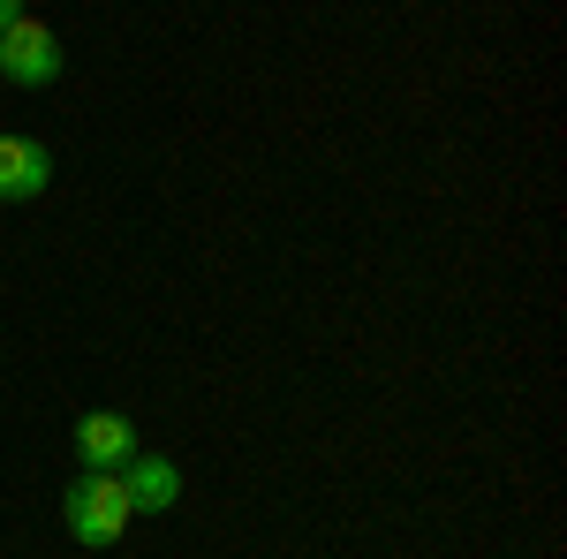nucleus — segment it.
<instances>
[{"mask_svg": "<svg viewBox=\"0 0 567 559\" xmlns=\"http://www.w3.org/2000/svg\"><path fill=\"white\" fill-rule=\"evenodd\" d=\"M61 521H69V537L91 545V552L122 545L130 521H136V499H130V484H122V469H84L69 484V499H61Z\"/></svg>", "mask_w": 567, "mask_h": 559, "instance_id": "f257e3e1", "label": "nucleus"}, {"mask_svg": "<svg viewBox=\"0 0 567 559\" xmlns=\"http://www.w3.org/2000/svg\"><path fill=\"white\" fill-rule=\"evenodd\" d=\"M0 76L23 84V91H39V84L61 76V39L45 31L39 15H16V23L0 31Z\"/></svg>", "mask_w": 567, "mask_h": 559, "instance_id": "f03ea898", "label": "nucleus"}, {"mask_svg": "<svg viewBox=\"0 0 567 559\" xmlns=\"http://www.w3.org/2000/svg\"><path fill=\"white\" fill-rule=\"evenodd\" d=\"M53 182V152L39 136H0V205H31Z\"/></svg>", "mask_w": 567, "mask_h": 559, "instance_id": "7ed1b4c3", "label": "nucleus"}, {"mask_svg": "<svg viewBox=\"0 0 567 559\" xmlns=\"http://www.w3.org/2000/svg\"><path fill=\"white\" fill-rule=\"evenodd\" d=\"M76 454H84V469H122V462L136 454L130 416H114V408H91V416H76Z\"/></svg>", "mask_w": 567, "mask_h": 559, "instance_id": "20e7f679", "label": "nucleus"}, {"mask_svg": "<svg viewBox=\"0 0 567 559\" xmlns=\"http://www.w3.org/2000/svg\"><path fill=\"white\" fill-rule=\"evenodd\" d=\"M122 484H130L136 515H159V507L182 499V469L167 462V454H130V462H122Z\"/></svg>", "mask_w": 567, "mask_h": 559, "instance_id": "39448f33", "label": "nucleus"}, {"mask_svg": "<svg viewBox=\"0 0 567 559\" xmlns=\"http://www.w3.org/2000/svg\"><path fill=\"white\" fill-rule=\"evenodd\" d=\"M16 15H23V0H0V31H8V23H16Z\"/></svg>", "mask_w": 567, "mask_h": 559, "instance_id": "423d86ee", "label": "nucleus"}]
</instances>
